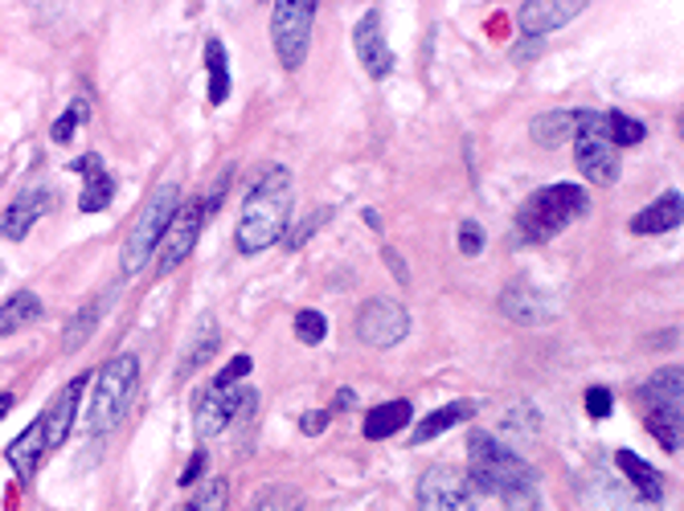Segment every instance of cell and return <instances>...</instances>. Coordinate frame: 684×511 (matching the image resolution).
<instances>
[{
    "label": "cell",
    "mask_w": 684,
    "mask_h": 511,
    "mask_svg": "<svg viewBox=\"0 0 684 511\" xmlns=\"http://www.w3.org/2000/svg\"><path fill=\"white\" fill-rule=\"evenodd\" d=\"M468 459L471 474L468 483L476 487V495H496L508 511H537V471L520 459L517 450L505 446L492 434H471L468 438Z\"/></svg>",
    "instance_id": "6da1fadb"
},
{
    "label": "cell",
    "mask_w": 684,
    "mask_h": 511,
    "mask_svg": "<svg viewBox=\"0 0 684 511\" xmlns=\"http://www.w3.org/2000/svg\"><path fill=\"white\" fill-rule=\"evenodd\" d=\"M287 225H292V176L287 168H266L242 200L234 246L242 254H263L280 237H287Z\"/></svg>",
    "instance_id": "7a4b0ae2"
},
{
    "label": "cell",
    "mask_w": 684,
    "mask_h": 511,
    "mask_svg": "<svg viewBox=\"0 0 684 511\" xmlns=\"http://www.w3.org/2000/svg\"><path fill=\"white\" fill-rule=\"evenodd\" d=\"M136 385H140V361H136V352H119V356H111L95 373V397L87 405L90 438H107L119 425L124 410L136 397Z\"/></svg>",
    "instance_id": "3957f363"
},
{
    "label": "cell",
    "mask_w": 684,
    "mask_h": 511,
    "mask_svg": "<svg viewBox=\"0 0 684 511\" xmlns=\"http://www.w3.org/2000/svg\"><path fill=\"white\" fill-rule=\"evenodd\" d=\"M590 209V197L586 188L578 185H549L537 188L517 213V234L520 242H549L558 237L566 225H574L583 213Z\"/></svg>",
    "instance_id": "277c9868"
},
{
    "label": "cell",
    "mask_w": 684,
    "mask_h": 511,
    "mask_svg": "<svg viewBox=\"0 0 684 511\" xmlns=\"http://www.w3.org/2000/svg\"><path fill=\"white\" fill-rule=\"evenodd\" d=\"M180 209V185H160L153 193V200L140 209V217H136V225H131V234H127V246H124V263H119V271H124V278H136L144 271V266L153 263L156 246H160V237H165V229L173 225V217H177Z\"/></svg>",
    "instance_id": "5b68a950"
},
{
    "label": "cell",
    "mask_w": 684,
    "mask_h": 511,
    "mask_svg": "<svg viewBox=\"0 0 684 511\" xmlns=\"http://www.w3.org/2000/svg\"><path fill=\"white\" fill-rule=\"evenodd\" d=\"M574 160L578 173L595 185L619 180V151L603 136V111H574Z\"/></svg>",
    "instance_id": "8992f818"
},
{
    "label": "cell",
    "mask_w": 684,
    "mask_h": 511,
    "mask_svg": "<svg viewBox=\"0 0 684 511\" xmlns=\"http://www.w3.org/2000/svg\"><path fill=\"white\" fill-rule=\"evenodd\" d=\"M312 26H316V0H280L271 9V41L280 53L283 70H300L312 46Z\"/></svg>",
    "instance_id": "52a82bcc"
},
{
    "label": "cell",
    "mask_w": 684,
    "mask_h": 511,
    "mask_svg": "<svg viewBox=\"0 0 684 511\" xmlns=\"http://www.w3.org/2000/svg\"><path fill=\"white\" fill-rule=\"evenodd\" d=\"M258 405V393L251 385H234V389H217L209 385L197 397V413H193V430L197 438H217L222 430H229V422L238 413H251Z\"/></svg>",
    "instance_id": "ba28073f"
},
{
    "label": "cell",
    "mask_w": 684,
    "mask_h": 511,
    "mask_svg": "<svg viewBox=\"0 0 684 511\" xmlns=\"http://www.w3.org/2000/svg\"><path fill=\"white\" fill-rule=\"evenodd\" d=\"M202 225H205L202 200H185L177 209V217H173V225L165 229V237H160V246H156V266H153L156 278H165L177 266H185V258H189L197 237H202Z\"/></svg>",
    "instance_id": "9c48e42d"
},
{
    "label": "cell",
    "mask_w": 684,
    "mask_h": 511,
    "mask_svg": "<svg viewBox=\"0 0 684 511\" xmlns=\"http://www.w3.org/2000/svg\"><path fill=\"white\" fill-rule=\"evenodd\" d=\"M480 495L456 466H431L419 479V511H476Z\"/></svg>",
    "instance_id": "30bf717a"
},
{
    "label": "cell",
    "mask_w": 684,
    "mask_h": 511,
    "mask_svg": "<svg viewBox=\"0 0 684 511\" xmlns=\"http://www.w3.org/2000/svg\"><path fill=\"white\" fill-rule=\"evenodd\" d=\"M410 336V312L398 299H369L356 312V340L369 348H393Z\"/></svg>",
    "instance_id": "8fae6325"
},
{
    "label": "cell",
    "mask_w": 684,
    "mask_h": 511,
    "mask_svg": "<svg viewBox=\"0 0 684 511\" xmlns=\"http://www.w3.org/2000/svg\"><path fill=\"white\" fill-rule=\"evenodd\" d=\"M353 46H356V58H361L369 78H385L393 70V53H390V41H385V29H381L378 9H369V13L356 21Z\"/></svg>",
    "instance_id": "7c38bea8"
},
{
    "label": "cell",
    "mask_w": 684,
    "mask_h": 511,
    "mask_svg": "<svg viewBox=\"0 0 684 511\" xmlns=\"http://www.w3.org/2000/svg\"><path fill=\"white\" fill-rule=\"evenodd\" d=\"M53 209V193L50 188H26L21 197L4 209V217H0V234L9 237V242H21V237H29V229L38 225V217H46V213Z\"/></svg>",
    "instance_id": "4fadbf2b"
},
{
    "label": "cell",
    "mask_w": 684,
    "mask_h": 511,
    "mask_svg": "<svg viewBox=\"0 0 684 511\" xmlns=\"http://www.w3.org/2000/svg\"><path fill=\"white\" fill-rule=\"evenodd\" d=\"M578 13H583V4H574V0H529V4H520L517 9V26L525 29L529 38H545V33H554V29L570 26Z\"/></svg>",
    "instance_id": "5bb4252c"
},
{
    "label": "cell",
    "mask_w": 684,
    "mask_h": 511,
    "mask_svg": "<svg viewBox=\"0 0 684 511\" xmlns=\"http://www.w3.org/2000/svg\"><path fill=\"white\" fill-rule=\"evenodd\" d=\"M82 389H87V373L75 376L70 385L58 393V397L41 410V422H46V446L58 450L66 442V434H70V425H75L78 417V401H82Z\"/></svg>",
    "instance_id": "9a60e30c"
},
{
    "label": "cell",
    "mask_w": 684,
    "mask_h": 511,
    "mask_svg": "<svg viewBox=\"0 0 684 511\" xmlns=\"http://www.w3.org/2000/svg\"><path fill=\"white\" fill-rule=\"evenodd\" d=\"M46 454H50V446H46V422H41V413H38V417L13 438V446L4 450V459H9V466L21 474V483H29V479L38 474Z\"/></svg>",
    "instance_id": "2e32d148"
},
{
    "label": "cell",
    "mask_w": 684,
    "mask_h": 511,
    "mask_svg": "<svg viewBox=\"0 0 684 511\" xmlns=\"http://www.w3.org/2000/svg\"><path fill=\"white\" fill-rule=\"evenodd\" d=\"M500 315H508L512 324H545L554 315V307L529 283H512V287L500 291Z\"/></svg>",
    "instance_id": "e0dca14e"
},
{
    "label": "cell",
    "mask_w": 684,
    "mask_h": 511,
    "mask_svg": "<svg viewBox=\"0 0 684 511\" xmlns=\"http://www.w3.org/2000/svg\"><path fill=\"white\" fill-rule=\"evenodd\" d=\"M217 340H222V327H217L214 312H202L197 315V324L189 332V344H185V356H180V376H193L197 368L209 364V356L217 352Z\"/></svg>",
    "instance_id": "ac0fdd59"
},
{
    "label": "cell",
    "mask_w": 684,
    "mask_h": 511,
    "mask_svg": "<svg viewBox=\"0 0 684 511\" xmlns=\"http://www.w3.org/2000/svg\"><path fill=\"white\" fill-rule=\"evenodd\" d=\"M684 217V197L681 188L676 193H664V197H656L647 209H639V217H632V234H668V229H676Z\"/></svg>",
    "instance_id": "d6986e66"
},
{
    "label": "cell",
    "mask_w": 684,
    "mask_h": 511,
    "mask_svg": "<svg viewBox=\"0 0 684 511\" xmlns=\"http://www.w3.org/2000/svg\"><path fill=\"white\" fill-rule=\"evenodd\" d=\"M639 401H644L647 410H681L684 405L681 368H659L656 376H647V385L639 389Z\"/></svg>",
    "instance_id": "ffe728a7"
},
{
    "label": "cell",
    "mask_w": 684,
    "mask_h": 511,
    "mask_svg": "<svg viewBox=\"0 0 684 511\" xmlns=\"http://www.w3.org/2000/svg\"><path fill=\"white\" fill-rule=\"evenodd\" d=\"M410 417H414V405H410V401H385V405H378V410H369L365 438L369 442H381V438L402 434L405 425H410Z\"/></svg>",
    "instance_id": "44dd1931"
},
{
    "label": "cell",
    "mask_w": 684,
    "mask_h": 511,
    "mask_svg": "<svg viewBox=\"0 0 684 511\" xmlns=\"http://www.w3.org/2000/svg\"><path fill=\"white\" fill-rule=\"evenodd\" d=\"M471 413H476V405L471 401H451V405H443V410L427 413L419 425H414V446H422V442H434L439 434H447V430H456L459 422H468Z\"/></svg>",
    "instance_id": "7402d4cb"
},
{
    "label": "cell",
    "mask_w": 684,
    "mask_h": 511,
    "mask_svg": "<svg viewBox=\"0 0 684 511\" xmlns=\"http://www.w3.org/2000/svg\"><path fill=\"white\" fill-rule=\"evenodd\" d=\"M615 462H619V471L632 479V487L647 499V503H659V499H664V479H659V471L652 462H644L639 454H632V450H619Z\"/></svg>",
    "instance_id": "603a6c76"
},
{
    "label": "cell",
    "mask_w": 684,
    "mask_h": 511,
    "mask_svg": "<svg viewBox=\"0 0 684 511\" xmlns=\"http://www.w3.org/2000/svg\"><path fill=\"white\" fill-rule=\"evenodd\" d=\"M33 320H41L38 295H33V291H17V295H9V299L0 303V340L21 332V327H29Z\"/></svg>",
    "instance_id": "cb8c5ba5"
},
{
    "label": "cell",
    "mask_w": 684,
    "mask_h": 511,
    "mask_svg": "<svg viewBox=\"0 0 684 511\" xmlns=\"http://www.w3.org/2000/svg\"><path fill=\"white\" fill-rule=\"evenodd\" d=\"M205 66H209V102L222 107L229 99V58L217 38L205 41Z\"/></svg>",
    "instance_id": "d4e9b609"
},
{
    "label": "cell",
    "mask_w": 684,
    "mask_h": 511,
    "mask_svg": "<svg viewBox=\"0 0 684 511\" xmlns=\"http://www.w3.org/2000/svg\"><path fill=\"white\" fill-rule=\"evenodd\" d=\"M529 136L532 144H541V148H554L561 139H574V111H545L537 115L529 124Z\"/></svg>",
    "instance_id": "484cf974"
},
{
    "label": "cell",
    "mask_w": 684,
    "mask_h": 511,
    "mask_svg": "<svg viewBox=\"0 0 684 511\" xmlns=\"http://www.w3.org/2000/svg\"><path fill=\"white\" fill-rule=\"evenodd\" d=\"M644 425H647V434L656 438L664 450H681V438H684L681 410H647Z\"/></svg>",
    "instance_id": "4316f807"
},
{
    "label": "cell",
    "mask_w": 684,
    "mask_h": 511,
    "mask_svg": "<svg viewBox=\"0 0 684 511\" xmlns=\"http://www.w3.org/2000/svg\"><path fill=\"white\" fill-rule=\"evenodd\" d=\"M603 136L610 139V148H632V144H639L644 139V124H635L632 115L623 111H603Z\"/></svg>",
    "instance_id": "83f0119b"
},
{
    "label": "cell",
    "mask_w": 684,
    "mask_h": 511,
    "mask_svg": "<svg viewBox=\"0 0 684 511\" xmlns=\"http://www.w3.org/2000/svg\"><path fill=\"white\" fill-rule=\"evenodd\" d=\"M111 197H115V180L99 168V173L87 176L82 197H78V209H82V213H102L107 205H111Z\"/></svg>",
    "instance_id": "f1b7e54d"
},
{
    "label": "cell",
    "mask_w": 684,
    "mask_h": 511,
    "mask_svg": "<svg viewBox=\"0 0 684 511\" xmlns=\"http://www.w3.org/2000/svg\"><path fill=\"white\" fill-rule=\"evenodd\" d=\"M300 508H304V491L295 483L266 487L263 495L254 499V511H300Z\"/></svg>",
    "instance_id": "f546056e"
},
{
    "label": "cell",
    "mask_w": 684,
    "mask_h": 511,
    "mask_svg": "<svg viewBox=\"0 0 684 511\" xmlns=\"http://www.w3.org/2000/svg\"><path fill=\"white\" fill-rule=\"evenodd\" d=\"M99 303H87V307H78V315L70 320V327H66V336H62V348L66 352H78L82 348V340L95 332V324H99Z\"/></svg>",
    "instance_id": "4dcf8cb0"
},
{
    "label": "cell",
    "mask_w": 684,
    "mask_h": 511,
    "mask_svg": "<svg viewBox=\"0 0 684 511\" xmlns=\"http://www.w3.org/2000/svg\"><path fill=\"white\" fill-rule=\"evenodd\" d=\"M324 336H329V320H324V312L304 307V312L295 315V340H300V344H324Z\"/></svg>",
    "instance_id": "1f68e13d"
},
{
    "label": "cell",
    "mask_w": 684,
    "mask_h": 511,
    "mask_svg": "<svg viewBox=\"0 0 684 511\" xmlns=\"http://www.w3.org/2000/svg\"><path fill=\"white\" fill-rule=\"evenodd\" d=\"M229 503V483L226 479H209V483L189 499V508L185 511H226Z\"/></svg>",
    "instance_id": "d6a6232c"
},
{
    "label": "cell",
    "mask_w": 684,
    "mask_h": 511,
    "mask_svg": "<svg viewBox=\"0 0 684 511\" xmlns=\"http://www.w3.org/2000/svg\"><path fill=\"white\" fill-rule=\"evenodd\" d=\"M87 119H90V102L87 99H75L70 107H66L62 119L53 124V139H58V144H70V139H75V131L87 124Z\"/></svg>",
    "instance_id": "836d02e7"
},
{
    "label": "cell",
    "mask_w": 684,
    "mask_h": 511,
    "mask_svg": "<svg viewBox=\"0 0 684 511\" xmlns=\"http://www.w3.org/2000/svg\"><path fill=\"white\" fill-rule=\"evenodd\" d=\"M254 364H251V356H234V361L226 364V368H222V373L214 376V385L217 389H234V385H242V376L251 373Z\"/></svg>",
    "instance_id": "e575fe53"
},
{
    "label": "cell",
    "mask_w": 684,
    "mask_h": 511,
    "mask_svg": "<svg viewBox=\"0 0 684 511\" xmlns=\"http://www.w3.org/2000/svg\"><path fill=\"white\" fill-rule=\"evenodd\" d=\"M329 217H332V209H320L316 217H307V222L300 225V229H295V234H287V237H283V246H287V249H300V246H304V242H307V237L316 234L320 225L329 222Z\"/></svg>",
    "instance_id": "d590c367"
},
{
    "label": "cell",
    "mask_w": 684,
    "mask_h": 511,
    "mask_svg": "<svg viewBox=\"0 0 684 511\" xmlns=\"http://www.w3.org/2000/svg\"><path fill=\"white\" fill-rule=\"evenodd\" d=\"M586 410H590V417H610V410H615L610 389H603V385L586 389Z\"/></svg>",
    "instance_id": "8d00e7d4"
},
{
    "label": "cell",
    "mask_w": 684,
    "mask_h": 511,
    "mask_svg": "<svg viewBox=\"0 0 684 511\" xmlns=\"http://www.w3.org/2000/svg\"><path fill=\"white\" fill-rule=\"evenodd\" d=\"M459 249L468 254V258H476L483 249V229H480V222H463L459 225Z\"/></svg>",
    "instance_id": "74e56055"
},
{
    "label": "cell",
    "mask_w": 684,
    "mask_h": 511,
    "mask_svg": "<svg viewBox=\"0 0 684 511\" xmlns=\"http://www.w3.org/2000/svg\"><path fill=\"white\" fill-rule=\"evenodd\" d=\"M329 413H332V410H320V413H304V422H300V430H304V434H320V430H324V425H329Z\"/></svg>",
    "instance_id": "f35d334b"
},
{
    "label": "cell",
    "mask_w": 684,
    "mask_h": 511,
    "mask_svg": "<svg viewBox=\"0 0 684 511\" xmlns=\"http://www.w3.org/2000/svg\"><path fill=\"white\" fill-rule=\"evenodd\" d=\"M202 471H205V450H197V454L189 459V466H185V474H180V487L197 483V474H202Z\"/></svg>",
    "instance_id": "ab89813d"
},
{
    "label": "cell",
    "mask_w": 684,
    "mask_h": 511,
    "mask_svg": "<svg viewBox=\"0 0 684 511\" xmlns=\"http://www.w3.org/2000/svg\"><path fill=\"white\" fill-rule=\"evenodd\" d=\"M70 168H75V173H99V168H102V160H99V156H95V151H87V156H78V160H70Z\"/></svg>",
    "instance_id": "60d3db41"
},
{
    "label": "cell",
    "mask_w": 684,
    "mask_h": 511,
    "mask_svg": "<svg viewBox=\"0 0 684 511\" xmlns=\"http://www.w3.org/2000/svg\"><path fill=\"white\" fill-rule=\"evenodd\" d=\"M381 254H385V263H390L393 278H398V283H410V275H405V266H402V258H398V254H393V249H381Z\"/></svg>",
    "instance_id": "b9f144b4"
},
{
    "label": "cell",
    "mask_w": 684,
    "mask_h": 511,
    "mask_svg": "<svg viewBox=\"0 0 684 511\" xmlns=\"http://www.w3.org/2000/svg\"><path fill=\"white\" fill-rule=\"evenodd\" d=\"M349 405H356V393H353V389H341L336 401H332V410H349Z\"/></svg>",
    "instance_id": "7bdbcfd3"
},
{
    "label": "cell",
    "mask_w": 684,
    "mask_h": 511,
    "mask_svg": "<svg viewBox=\"0 0 684 511\" xmlns=\"http://www.w3.org/2000/svg\"><path fill=\"white\" fill-rule=\"evenodd\" d=\"M13 410V393H0V417Z\"/></svg>",
    "instance_id": "ee69618b"
}]
</instances>
